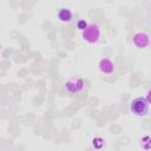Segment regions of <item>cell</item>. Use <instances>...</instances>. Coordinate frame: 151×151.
I'll use <instances>...</instances> for the list:
<instances>
[{
  "label": "cell",
  "mask_w": 151,
  "mask_h": 151,
  "mask_svg": "<svg viewBox=\"0 0 151 151\" xmlns=\"http://www.w3.org/2000/svg\"><path fill=\"white\" fill-rule=\"evenodd\" d=\"M130 112L136 117H145L150 111V101L146 97H136L129 105Z\"/></svg>",
  "instance_id": "1"
},
{
  "label": "cell",
  "mask_w": 151,
  "mask_h": 151,
  "mask_svg": "<svg viewBox=\"0 0 151 151\" xmlns=\"http://www.w3.org/2000/svg\"><path fill=\"white\" fill-rule=\"evenodd\" d=\"M65 88L68 93H78L84 88V80L81 78H74L65 84Z\"/></svg>",
  "instance_id": "2"
},
{
  "label": "cell",
  "mask_w": 151,
  "mask_h": 151,
  "mask_svg": "<svg viewBox=\"0 0 151 151\" xmlns=\"http://www.w3.org/2000/svg\"><path fill=\"white\" fill-rule=\"evenodd\" d=\"M98 37H99V29L96 25H92V26L87 27L84 32V38L90 42L96 41L98 39Z\"/></svg>",
  "instance_id": "3"
},
{
  "label": "cell",
  "mask_w": 151,
  "mask_h": 151,
  "mask_svg": "<svg viewBox=\"0 0 151 151\" xmlns=\"http://www.w3.org/2000/svg\"><path fill=\"white\" fill-rule=\"evenodd\" d=\"M58 18L60 21L63 22H68L72 20L73 18V13L72 11H70L68 8H60L59 12H58Z\"/></svg>",
  "instance_id": "4"
},
{
  "label": "cell",
  "mask_w": 151,
  "mask_h": 151,
  "mask_svg": "<svg viewBox=\"0 0 151 151\" xmlns=\"http://www.w3.org/2000/svg\"><path fill=\"white\" fill-rule=\"evenodd\" d=\"M100 70L104 72V73H111L113 71V64L109 60V59H103L100 60Z\"/></svg>",
  "instance_id": "5"
},
{
  "label": "cell",
  "mask_w": 151,
  "mask_h": 151,
  "mask_svg": "<svg viewBox=\"0 0 151 151\" xmlns=\"http://www.w3.org/2000/svg\"><path fill=\"white\" fill-rule=\"evenodd\" d=\"M86 26H87V25H86V22H85L84 20H80V21L78 22V27H79L80 29H86Z\"/></svg>",
  "instance_id": "6"
}]
</instances>
